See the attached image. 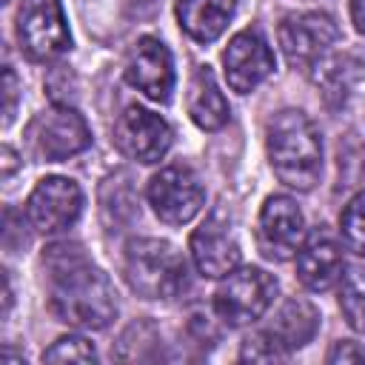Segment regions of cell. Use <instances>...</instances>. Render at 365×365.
I'll return each instance as SVG.
<instances>
[{"label": "cell", "mask_w": 365, "mask_h": 365, "mask_svg": "<svg viewBox=\"0 0 365 365\" xmlns=\"http://www.w3.org/2000/svg\"><path fill=\"white\" fill-rule=\"evenodd\" d=\"M48 251L60 257V262L48 257L51 311L63 322L77 325V328H88V331L106 328L117 317V294H114L111 279L100 268L86 262L77 245L71 248V254H63L66 245H54Z\"/></svg>", "instance_id": "1"}, {"label": "cell", "mask_w": 365, "mask_h": 365, "mask_svg": "<svg viewBox=\"0 0 365 365\" xmlns=\"http://www.w3.org/2000/svg\"><path fill=\"white\" fill-rule=\"evenodd\" d=\"M265 148L274 174L285 185L297 191H308L317 185L322 171V140L302 111H279L268 123Z\"/></svg>", "instance_id": "2"}, {"label": "cell", "mask_w": 365, "mask_h": 365, "mask_svg": "<svg viewBox=\"0 0 365 365\" xmlns=\"http://www.w3.org/2000/svg\"><path fill=\"white\" fill-rule=\"evenodd\" d=\"M234 9L237 0H180L177 20L194 40L211 43L225 31Z\"/></svg>", "instance_id": "17"}, {"label": "cell", "mask_w": 365, "mask_h": 365, "mask_svg": "<svg viewBox=\"0 0 365 365\" xmlns=\"http://www.w3.org/2000/svg\"><path fill=\"white\" fill-rule=\"evenodd\" d=\"M188 114L191 120L205 128V131H217L228 123V103L211 74L208 66H200L191 77V88H188Z\"/></svg>", "instance_id": "18"}, {"label": "cell", "mask_w": 365, "mask_h": 365, "mask_svg": "<svg viewBox=\"0 0 365 365\" xmlns=\"http://www.w3.org/2000/svg\"><path fill=\"white\" fill-rule=\"evenodd\" d=\"M305 220L291 197H268L259 211V245L271 259H291L302 248Z\"/></svg>", "instance_id": "11"}, {"label": "cell", "mask_w": 365, "mask_h": 365, "mask_svg": "<svg viewBox=\"0 0 365 365\" xmlns=\"http://www.w3.org/2000/svg\"><path fill=\"white\" fill-rule=\"evenodd\" d=\"M277 297V279L262 268H240L225 274V282L214 294V311L228 325H248L259 319Z\"/></svg>", "instance_id": "4"}, {"label": "cell", "mask_w": 365, "mask_h": 365, "mask_svg": "<svg viewBox=\"0 0 365 365\" xmlns=\"http://www.w3.org/2000/svg\"><path fill=\"white\" fill-rule=\"evenodd\" d=\"M351 20L359 34H365V0H351Z\"/></svg>", "instance_id": "24"}, {"label": "cell", "mask_w": 365, "mask_h": 365, "mask_svg": "<svg viewBox=\"0 0 365 365\" xmlns=\"http://www.w3.org/2000/svg\"><path fill=\"white\" fill-rule=\"evenodd\" d=\"M3 97H6V106H3V125L11 123L14 117V103H17V77L14 71L6 66L3 68Z\"/></svg>", "instance_id": "22"}, {"label": "cell", "mask_w": 365, "mask_h": 365, "mask_svg": "<svg viewBox=\"0 0 365 365\" xmlns=\"http://www.w3.org/2000/svg\"><path fill=\"white\" fill-rule=\"evenodd\" d=\"M339 228H342V237H345L348 248L365 257V191L356 194L345 205V211L339 217Z\"/></svg>", "instance_id": "20"}, {"label": "cell", "mask_w": 365, "mask_h": 365, "mask_svg": "<svg viewBox=\"0 0 365 365\" xmlns=\"http://www.w3.org/2000/svg\"><path fill=\"white\" fill-rule=\"evenodd\" d=\"M128 285L145 299H174L188 288V265L163 240H134L125 251Z\"/></svg>", "instance_id": "3"}, {"label": "cell", "mask_w": 365, "mask_h": 365, "mask_svg": "<svg viewBox=\"0 0 365 365\" xmlns=\"http://www.w3.org/2000/svg\"><path fill=\"white\" fill-rule=\"evenodd\" d=\"M125 80L145 97L165 103L174 88V63L168 48L154 37H140L125 63Z\"/></svg>", "instance_id": "14"}, {"label": "cell", "mask_w": 365, "mask_h": 365, "mask_svg": "<svg viewBox=\"0 0 365 365\" xmlns=\"http://www.w3.org/2000/svg\"><path fill=\"white\" fill-rule=\"evenodd\" d=\"M339 271H342L339 245L331 240L328 231H314L297 251L299 282L311 291H328L339 279Z\"/></svg>", "instance_id": "15"}, {"label": "cell", "mask_w": 365, "mask_h": 365, "mask_svg": "<svg viewBox=\"0 0 365 365\" xmlns=\"http://www.w3.org/2000/svg\"><path fill=\"white\" fill-rule=\"evenodd\" d=\"M148 202L154 214L168 225H182L205 202V191L188 165H168L148 182Z\"/></svg>", "instance_id": "7"}, {"label": "cell", "mask_w": 365, "mask_h": 365, "mask_svg": "<svg viewBox=\"0 0 365 365\" xmlns=\"http://www.w3.org/2000/svg\"><path fill=\"white\" fill-rule=\"evenodd\" d=\"M83 211V191L68 177H46L26 200V217L40 234H57L77 222Z\"/></svg>", "instance_id": "8"}, {"label": "cell", "mask_w": 365, "mask_h": 365, "mask_svg": "<svg viewBox=\"0 0 365 365\" xmlns=\"http://www.w3.org/2000/svg\"><path fill=\"white\" fill-rule=\"evenodd\" d=\"M328 362H365V345L356 342H336L328 354Z\"/></svg>", "instance_id": "23"}, {"label": "cell", "mask_w": 365, "mask_h": 365, "mask_svg": "<svg viewBox=\"0 0 365 365\" xmlns=\"http://www.w3.org/2000/svg\"><path fill=\"white\" fill-rule=\"evenodd\" d=\"M339 308L348 319V325L359 334H365V268L356 265L342 277L339 288Z\"/></svg>", "instance_id": "19"}, {"label": "cell", "mask_w": 365, "mask_h": 365, "mask_svg": "<svg viewBox=\"0 0 365 365\" xmlns=\"http://www.w3.org/2000/svg\"><path fill=\"white\" fill-rule=\"evenodd\" d=\"M191 257L202 277L220 279L240 265V242L222 214H211L191 234Z\"/></svg>", "instance_id": "13"}, {"label": "cell", "mask_w": 365, "mask_h": 365, "mask_svg": "<svg viewBox=\"0 0 365 365\" xmlns=\"http://www.w3.org/2000/svg\"><path fill=\"white\" fill-rule=\"evenodd\" d=\"M17 40L31 60H51L71 43L60 0H23L17 14Z\"/></svg>", "instance_id": "5"}, {"label": "cell", "mask_w": 365, "mask_h": 365, "mask_svg": "<svg viewBox=\"0 0 365 365\" xmlns=\"http://www.w3.org/2000/svg\"><path fill=\"white\" fill-rule=\"evenodd\" d=\"M317 325H319L317 308H314L311 302L294 297V299H288V302L277 311V317H274L271 325L262 331V336L271 339L282 354H288V351L305 345V342L314 336Z\"/></svg>", "instance_id": "16"}, {"label": "cell", "mask_w": 365, "mask_h": 365, "mask_svg": "<svg viewBox=\"0 0 365 365\" xmlns=\"http://www.w3.org/2000/svg\"><path fill=\"white\" fill-rule=\"evenodd\" d=\"M43 359L46 362H94L97 354L88 339L68 334V336H60L48 351H43Z\"/></svg>", "instance_id": "21"}, {"label": "cell", "mask_w": 365, "mask_h": 365, "mask_svg": "<svg viewBox=\"0 0 365 365\" xmlns=\"http://www.w3.org/2000/svg\"><path fill=\"white\" fill-rule=\"evenodd\" d=\"M29 140L37 157L48 160V163H60L68 160L74 154H80L83 148H88L91 143V131L83 120V114H77L68 106H51L48 111L37 114L34 123L29 125Z\"/></svg>", "instance_id": "6"}, {"label": "cell", "mask_w": 365, "mask_h": 365, "mask_svg": "<svg viewBox=\"0 0 365 365\" xmlns=\"http://www.w3.org/2000/svg\"><path fill=\"white\" fill-rule=\"evenodd\" d=\"M222 66L228 86L240 94H248L274 71V54L262 34L248 29L231 37L228 48L222 51Z\"/></svg>", "instance_id": "12"}, {"label": "cell", "mask_w": 365, "mask_h": 365, "mask_svg": "<svg viewBox=\"0 0 365 365\" xmlns=\"http://www.w3.org/2000/svg\"><path fill=\"white\" fill-rule=\"evenodd\" d=\"M334 40H336V26L328 14H319V11L291 14L279 26V46L288 63L299 68L314 66L334 46Z\"/></svg>", "instance_id": "10"}, {"label": "cell", "mask_w": 365, "mask_h": 365, "mask_svg": "<svg viewBox=\"0 0 365 365\" xmlns=\"http://www.w3.org/2000/svg\"><path fill=\"white\" fill-rule=\"evenodd\" d=\"M114 143L137 163H160L171 148V128L160 114L143 106H128L114 125Z\"/></svg>", "instance_id": "9"}]
</instances>
